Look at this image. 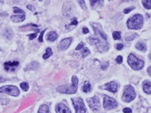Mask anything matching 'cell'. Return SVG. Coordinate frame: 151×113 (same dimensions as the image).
Returning a JSON list of instances; mask_svg holds the SVG:
<instances>
[{
    "label": "cell",
    "instance_id": "33",
    "mask_svg": "<svg viewBox=\"0 0 151 113\" xmlns=\"http://www.w3.org/2000/svg\"><path fill=\"white\" fill-rule=\"evenodd\" d=\"M45 30H42V31L41 32V34H40V35H39V41L40 42H43V39H42V38H43V34L44 33H45Z\"/></svg>",
    "mask_w": 151,
    "mask_h": 113
},
{
    "label": "cell",
    "instance_id": "8",
    "mask_svg": "<svg viewBox=\"0 0 151 113\" xmlns=\"http://www.w3.org/2000/svg\"><path fill=\"white\" fill-rule=\"evenodd\" d=\"M117 102L112 97L105 96L104 98V107L106 109H112L117 107Z\"/></svg>",
    "mask_w": 151,
    "mask_h": 113
},
{
    "label": "cell",
    "instance_id": "24",
    "mask_svg": "<svg viewBox=\"0 0 151 113\" xmlns=\"http://www.w3.org/2000/svg\"><path fill=\"white\" fill-rule=\"evenodd\" d=\"M137 36V34L135 33H131V34H127L126 36V39L127 41H132L133 39H135V37Z\"/></svg>",
    "mask_w": 151,
    "mask_h": 113
},
{
    "label": "cell",
    "instance_id": "21",
    "mask_svg": "<svg viewBox=\"0 0 151 113\" xmlns=\"http://www.w3.org/2000/svg\"><path fill=\"white\" fill-rule=\"evenodd\" d=\"M142 4L143 7L147 9H150L151 8V0H144L142 1Z\"/></svg>",
    "mask_w": 151,
    "mask_h": 113
},
{
    "label": "cell",
    "instance_id": "2",
    "mask_svg": "<svg viewBox=\"0 0 151 113\" xmlns=\"http://www.w3.org/2000/svg\"><path fill=\"white\" fill-rule=\"evenodd\" d=\"M143 24V18L141 14H137L132 16L128 20L127 26L130 29H139L142 27Z\"/></svg>",
    "mask_w": 151,
    "mask_h": 113
},
{
    "label": "cell",
    "instance_id": "15",
    "mask_svg": "<svg viewBox=\"0 0 151 113\" xmlns=\"http://www.w3.org/2000/svg\"><path fill=\"white\" fill-rule=\"evenodd\" d=\"M39 67V63L36 61H33L32 63H30L27 67L25 68V71L28 70H34V69H37Z\"/></svg>",
    "mask_w": 151,
    "mask_h": 113
},
{
    "label": "cell",
    "instance_id": "11",
    "mask_svg": "<svg viewBox=\"0 0 151 113\" xmlns=\"http://www.w3.org/2000/svg\"><path fill=\"white\" fill-rule=\"evenodd\" d=\"M71 42H72V39L71 38H67V39H63L61 42L59 43L57 47L60 50H65V49H67L70 47Z\"/></svg>",
    "mask_w": 151,
    "mask_h": 113
},
{
    "label": "cell",
    "instance_id": "42",
    "mask_svg": "<svg viewBox=\"0 0 151 113\" xmlns=\"http://www.w3.org/2000/svg\"><path fill=\"white\" fill-rule=\"evenodd\" d=\"M149 58L151 60V53H150V55H149Z\"/></svg>",
    "mask_w": 151,
    "mask_h": 113
},
{
    "label": "cell",
    "instance_id": "16",
    "mask_svg": "<svg viewBox=\"0 0 151 113\" xmlns=\"http://www.w3.org/2000/svg\"><path fill=\"white\" fill-rule=\"evenodd\" d=\"M11 19L14 23H19V22L24 21L25 19V15L24 14H20V15H12L11 17Z\"/></svg>",
    "mask_w": 151,
    "mask_h": 113
},
{
    "label": "cell",
    "instance_id": "5",
    "mask_svg": "<svg viewBox=\"0 0 151 113\" xmlns=\"http://www.w3.org/2000/svg\"><path fill=\"white\" fill-rule=\"evenodd\" d=\"M135 91L132 85H127L124 88V93L122 96V100L126 103L132 101L135 98Z\"/></svg>",
    "mask_w": 151,
    "mask_h": 113
},
{
    "label": "cell",
    "instance_id": "31",
    "mask_svg": "<svg viewBox=\"0 0 151 113\" xmlns=\"http://www.w3.org/2000/svg\"><path fill=\"white\" fill-rule=\"evenodd\" d=\"M116 61L117 63L119 64H121L122 63V56H118L116 59Z\"/></svg>",
    "mask_w": 151,
    "mask_h": 113
},
{
    "label": "cell",
    "instance_id": "4",
    "mask_svg": "<svg viewBox=\"0 0 151 113\" xmlns=\"http://www.w3.org/2000/svg\"><path fill=\"white\" fill-rule=\"evenodd\" d=\"M128 63L135 70L141 69L144 66V62L133 54H130L128 56Z\"/></svg>",
    "mask_w": 151,
    "mask_h": 113
},
{
    "label": "cell",
    "instance_id": "3",
    "mask_svg": "<svg viewBox=\"0 0 151 113\" xmlns=\"http://www.w3.org/2000/svg\"><path fill=\"white\" fill-rule=\"evenodd\" d=\"M78 88V78L77 76L72 77V85H62L57 88V91L63 94H75Z\"/></svg>",
    "mask_w": 151,
    "mask_h": 113
},
{
    "label": "cell",
    "instance_id": "7",
    "mask_svg": "<svg viewBox=\"0 0 151 113\" xmlns=\"http://www.w3.org/2000/svg\"><path fill=\"white\" fill-rule=\"evenodd\" d=\"M72 102H73V104L76 109V113H85L86 109H85L83 99L79 97L73 98Z\"/></svg>",
    "mask_w": 151,
    "mask_h": 113
},
{
    "label": "cell",
    "instance_id": "39",
    "mask_svg": "<svg viewBox=\"0 0 151 113\" xmlns=\"http://www.w3.org/2000/svg\"><path fill=\"white\" fill-rule=\"evenodd\" d=\"M83 33H85V34H86V33H89V30H88V28L84 27V28H83Z\"/></svg>",
    "mask_w": 151,
    "mask_h": 113
},
{
    "label": "cell",
    "instance_id": "1",
    "mask_svg": "<svg viewBox=\"0 0 151 113\" xmlns=\"http://www.w3.org/2000/svg\"><path fill=\"white\" fill-rule=\"evenodd\" d=\"M92 27L94 29V35H92L88 39L90 44L94 45L99 52L107 51L109 48V45L107 43V35L102 30L101 26L98 24L92 23Z\"/></svg>",
    "mask_w": 151,
    "mask_h": 113
},
{
    "label": "cell",
    "instance_id": "9",
    "mask_svg": "<svg viewBox=\"0 0 151 113\" xmlns=\"http://www.w3.org/2000/svg\"><path fill=\"white\" fill-rule=\"evenodd\" d=\"M87 102L89 105V107L92 109L93 111H98V109L100 108V101L98 97H93L89 99H87Z\"/></svg>",
    "mask_w": 151,
    "mask_h": 113
},
{
    "label": "cell",
    "instance_id": "35",
    "mask_svg": "<svg viewBox=\"0 0 151 113\" xmlns=\"http://www.w3.org/2000/svg\"><path fill=\"white\" fill-rule=\"evenodd\" d=\"M123 112L124 113H132V109H130V108H125L123 109Z\"/></svg>",
    "mask_w": 151,
    "mask_h": 113
},
{
    "label": "cell",
    "instance_id": "41",
    "mask_svg": "<svg viewBox=\"0 0 151 113\" xmlns=\"http://www.w3.org/2000/svg\"><path fill=\"white\" fill-rule=\"evenodd\" d=\"M147 72H148L149 76H151V66H150V67H148V69H147Z\"/></svg>",
    "mask_w": 151,
    "mask_h": 113
},
{
    "label": "cell",
    "instance_id": "28",
    "mask_svg": "<svg viewBox=\"0 0 151 113\" xmlns=\"http://www.w3.org/2000/svg\"><path fill=\"white\" fill-rule=\"evenodd\" d=\"M14 13H18V14H24V12L23 11L22 9H20V8H18V7H14Z\"/></svg>",
    "mask_w": 151,
    "mask_h": 113
},
{
    "label": "cell",
    "instance_id": "17",
    "mask_svg": "<svg viewBox=\"0 0 151 113\" xmlns=\"http://www.w3.org/2000/svg\"><path fill=\"white\" fill-rule=\"evenodd\" d=\"M57 39V34L55 32H50L47 35V40L50 42H54Z\"/></svg>",
    "mask_w": 151,
    "mask_h": 113
},
{
    "label": "cell",
    "instance_id": "22",
    "mask_svg": "<svg viewBox=\"0 0 151 113\" xmlns=\"http://www.w3.org/2000/svg\"><path fill=\"white\" fill-rule=\"evenodd\" d=\"M103 5V1H99V0H92L91 1V5L92 7H96L97 5L100 6Z\"/></svg>",
    "mask_w": 151,
    "mask_h": 113
},
{
    "label": "cell",
    "instance_id": "30",
    "mask_svg": "<svg viewBox=\"0 0 151 113\" xmlns=\"http://www.w3.org/2000/svg\"><path fill=\"white\" fill-rule=\"evenodd\" d=\"M135 9V7H129V8H127L126 9H124L123 12L125 14H128L130 12H132V10Z\"/></svg>",
    "mask_w": 151,
    "mask_h": 113
},
{
    "label": "cell",
    "instance_id": "36",
    "mask_svg": "<svg viewBox=\"0 0 151 113\" xmlns=\"http://www.w3.org/2000/svg\"><path fill=\"white\" fill-rule=\"evenodd\" d=\"M116 49H117V50H122V48H123V45H122V44H117V45H116Z\"/></svg>",
    "mask_w": 151,
    "mask_h": 113
},
{
    "label": "cell",
    "instance_id": "12",
    "mask_svg": "<svg viewBox=\"0 0 151 113\" xmlns=\"http://www.w3.org/2000/svg\"><path fill=\"white\" fill-rule=\"evenodd\" d=\"M104 88H105L107 91H108L113 92V93H116L118 90V84H116V82H109V83L105 84Z\"/></svg>",
    "mask_w": 151,
    "mask_h": 113
},
{
    "label": "cell",
    "instance_id": "10",
    "mask_svg": "<svg viewBox=\"0 0 151 113\" xmlns=\"http://www.w3.org/2000/svg\"><path fill=\"white\" fill-rule=\"evenodd\" d=\"M18 65H19V63L18 61H8L4 63L5 70L8 71V72H14Z\"/></svg>",
    "mask_w": 151,
    "mask_h": 113
},
{
    "label": "cell",
    "instance_id": "27",
    "mask_svg": "<svg viewBox=\"0 0 151 113\" xmlns=\"http://www.w3.org/2000/svg\"><path fill=\"white\" fill-rule=\"evenodd\" d=\"M81 54H82V55H83V57H85L87 55H88L89 54H90V51H89V50H88V48H83L82 51H81Z\"/></svg>",
    "mask_w": 151,
    "mask_h": 113
},
{
    "label": "cell",
    "instance_id": "20",
    "mask_svg": "<svg viewBox=\"0 0 151 113\" xmlns=\"http://www.w3.org/2000/svg\"><path fill=\"white\" fill-rule=\"evenodd\" d=\"M83 91L85 92V93H88V92H90L91 91V84L90 83L88 82H85L84 83V85H83Z\"/></svg>",
    "mask_w": 151,
    "mask_h": 113
},
{
    "label": "cell",
    "instance_id": "18",
    "mask_svg": "<svg viewBox=\"0 0 151 113\" xmlns=\"http://www.w3.org/2000/svg\"><path fill=\"white\" fill-rule=\"evenodd\" d=\"M136 48L138 49L139 51H146V50H147V47H146V45L144 44V43L143 42H137V44H136L135 45Z\"/></svg>",
    "mask_w": 151,
    "mask_h": 113
},
{
    "label": "cell",
    "instance_id": "32",
    "mask_svg": "<svg viewBox=\"0 0 151 113\" xmlns=\"http://www.w3.org/2000/svg\"><path fill=\"white\" fill-rule=\"evenodd\" d=\"M79 4L80 5L81 7H82L83 9H85V8H86V5H85V3L84 1H79Z\"/></svg>",
    "mask_w": 151,
    "mask_h": 113
},
{
    "label": "cell",
    "instance_id": "19",
    "mask_svg": "<svg viewBox=\"0 0 151 113\" xmlns=\"http://www.w3.org/2000/svg\"><path fill=\"white\" fill-rule=\"evenodd\" d=\"M38 113H49V108L47 105H42L39 107Z\"/></svg>",
    "mask_w": 151,
    "mask_h": 113
},
{
    "label": "cell",
    "instance_id": "29",
    "mask_svg": "<svg viewBox=\"0 0 151 113\" xmlns=\"http://www.w3.org/2000/svg\"><path fill=\"white\" fill-rule=\"evenodd\" d=\"M108 66H109V63H108L107 62H104V63H103L102 64H101V66H100V69H103V70H104V69H107V68L108 67Z\"/></svg>",
    "mask_w": 151,
    "mask_h": 113
},
{
    "label": "cell",
    "instance_id": "6",
    "mask_svg": "<svg viewBox=\"0 0 151 113\" xmlns=\"http://www.w3.org/2000/svg\"><path fill=\"white\" fill-rule=\"evenodd\" d=\"M0 93H5L14 97H18L20 94V91L16 86L5 85L0 88Z\"/></svg>",
    "mask_w": 151,
    "mask_h": 113
},
{
    "label": "cell",
    "instance_id": "25",
    "mask_svg": "<svg viewBox=\"0 0 151 113\" xmlns=\"http://www.w3.org/2000/svg\"><path fill=\"white\" fill-rule=\"evenodd\" d=\"M113 39L115 40H120L121 39V33H120V32L115 31L113 33Z\"/></svg>",
    "mask_w": 151,
    "mask_h": 113
},
{
    "label": "cell",
    "instance_id": "23",
    "mask_svg": "<svg viewBox=\"0 0 151 113\" xmlns=\"http://www.w3.org/2000/svg\"><path fill=\"white\" fill-rule=\"evenodd\" d=\"M52 54H53V52H52V51H51V49L50 48H46V53L43 55V58L48 59L49 57H50V56L52 55Z\"/></svg>",
    "mask_w": 151,
    "mask_h": 113
},
{
    "label": "cell",
    "instance_id": "38",
    "mask_svg": "<svg viewBox=\"0 0 151 113\" xmlns=\"http://www.w3.org/2000/svg\"><path fill=\"white\" fill-rule=\"evenodd\" d=\"M36 36V33H33V34H30V35H29V38L30 40H33V39H35Z\"/></svg>",
    "mask_w": 151,
    "mask_h": 113
},
{
    "label": "cell",
    "instance_id": "26",
    "mask_svg": "<svg viewBox=\"0 0 151 113\" xmlns=\"http://www.w3.org/2000/svg\"><path fill=\"white\" fill-rule=\"evenodd\" d=\"M20 88L24 91H27L28 89H29V84L27 82H22L20 84Z\"/></svg>",
    "mask_w": 151,
    "mask_h": 113
},
{
    "label": "cell",
    "instance_id": "14",
    "mask_svg": "<svg viewBox=\"0 0 151 113\" xmlns=\"http://www.w3.org/2000/svg\"><path fill=\"white\" fill-rule=\"evenodd\" d=\"M143 91L148 94H151V82L149 81H145L143 83Z\"/></svg>",
    "mask_w": 151,
    "mask_h": 113
},
{
    "label": "cell",
    "instance_id": "37",
    "mask_svg": "<svg viewBox=\"0 0 151 113\" xmlns=\"http://www.w3.org/2000/svg\"><path fill=\"white\" fill-rule=\"evenodd\" d=\"M77 24H78V22H77V19L76 18H73V20H72V22L70 23V25H77Z\"/></svg>",
    "mask_w": 151,
    "mask_h": 113
},
{
    "label": "cell",
    "instance_id": "13",
    "mask_svg": "<svg viewBox=\"0 0 151 113\" xmlns=\"http://www.w3.org/2000/svg\"><path fill=\"white\" fill-rule=\"evenodd\" d=\"M56 112L57 113H71V112L70 111V109L66 106L65 105L62 103H59L56 106L55 108Z\"/></svg>",
    "mask_w": 151,
    "mask_h": 113
},
{
    "label": "cell",
    "instance_id": "40",
    "mask_svg": "<svg viewBox=\"0 0 151 113\" xmlns=\"http://www.w3.org/2000/svg\"><path fill=\"white\" fill-rule=\"evenodd\" d=\"M27 8L28 9L31 10V11H34V10H35V8H34L31 5H28L27 6Z\"/></svg>",
    "mask_w": 151,
    "mask_h": 113
},
{
    "label": "cell",
    "instance_id": "34",
    "mask_svg": "<svg viewBox=\"0 0 151 113\" xmlns=\"http://www.w3.org/2000/svg\"><path fill=\"white\" fill-rule=\"evenodd\" d=\"M83 47H84V43L81 42L79 44V45L77 47L76 50H80V49H83Z\"/></svg>",
    "mask_w": 151,
    "mask_h": 113
}]
</instances>
